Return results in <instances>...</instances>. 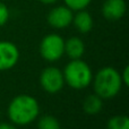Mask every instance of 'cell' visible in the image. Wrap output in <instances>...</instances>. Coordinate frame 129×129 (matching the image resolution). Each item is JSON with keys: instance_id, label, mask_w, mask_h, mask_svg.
Listing matches in <instances>:
<instances>
[{"instance_id": "obj_1", "label": "cell", "mask_w": 129, "mask_h": 129, "mask_svg": "<svg viewBox=\"0 0 129 129\" xmlns=\"http://www.w3.org/2000/svg\"><path fill=\"white\" fill-rule=\"evenodd\" d=\"M10 121L18 126H26L33 122L40 113V105L35 98L20 94L11 100L7 110Z\"/></svg>"}, {"instance_id": "obj_2", "label": "cell", "mask_w": 129, "mask_h": 129, "mask_svg": "<svg viewBox=\"0 0 129 129\" xmlns=\"http://www.w3.org/2000/svg\"><path fill=\"white\" fill-rule=\"evenodd\" d=\"M122 85L120 74L113 67H104L94 76V91L102 100L118 95Z\"/></svg>"}, {"instance_id": "obj_3", "label": "cell", "mask_w": 129, "mask_h": 129, "mask_svg": "<svg viewBox=\"0 0 129 129\" xmlns=\"http://www.w3.org/2000/svg\"><path fill=\"white\" fill-rule=\"evenodd\" d=\"M62 74L64 83L75 89L86 88L93 82V73L91 67L80 59H73L70 62L67 63Z\"/></svg>"}, {"instance_id": "obj_4", "label": "cell", "mask_w": 129, "mask_h": 129, "mask_svg": "<svg viewBox=\"0 0 129 129\" xmlns=\"http://www.w3.org/2000/svg\"><path fill=\"white\" fill-rule=\"evenodd\" d=\"M40 54L44 60L53 62L64 54V40L58 34H48L40 43Z\"/></svg>"}, {"instance_id": "obj_5", "label": "cell", "mask_w": 129, "mask_h": 129, "mask_svg": "<svg viewBox=\"0 0 129 129\" xmlns=\"http://www.w3.org/2000/svg\"><path fill=\"white\" fill-rule=\"evenodd\" d=\"M40 84L42 88L48 93H58L64 86L62 71L56 67H48L43 69L40 75Z\"/></svg>"}, {"instance_id": "obj_6", "label": "cell", "mask_w": 129, "mask_h": 129, "mask_svg": "<svg viewBox=\"0 0 129 129\" xmlns=\"http://www.w3.org/2000/svg\"><path fill=\"white\" fill-rule=\"evenodd\" d=\"M74 13L67 6L54 7L48 14V23L53 28H66L73 23Z\"/></svg>"}, {"instance_id": "obj_7", "label": "cell", "mask_w": 129, "mask_h": 129, "mask_svg": "<svg viewBox=\"0 0 129 129\" xmlns=\"http://www.w3.org/2000/svg\"><path fill=\"white\" fill-rule=\"evenodd\" d=\"M19 60V50L9 41H0V70H9Z\"/></svg>"}, {"instance_id": "obj_8", "label": "cell", "mask_w": 129, "mask_h": 129, "mask_svg": "<svg viewBox=\"0 0 129 129\" xmlns=\"http://www.w3.org/2000/svg\"><path fill=\"white\" fill-rule=\"evenodd\" d=\"M125 0H105L102 5V14L109 20H118L126 14Z\"/></svg>"}, {"instance_id": "obj_9", "label": "cell", "mask_w": 129, "mask_h": 129, "mask_svg": "<svg viewBox=\"0 0 129 129\" xmlns=\"http://www.w3.org/2000/svg\"><path fill=\"white\" fill-rule=\"evenodd\" d=\"M64 53L73 60L80 59L85 53L84 41L78 36H71L64 42Z\"/></svg>"}, {"instance_id": "obj_10", "label": "cell", "mask_w": 129, "mask_h": 129, "mask_svg": "<svg viewBox=\"0 0 129 129\" xmlns=\"http://www.w3.org/2000/svg\"><path fill=\"white\" fill-rule=\"evenodd\" d=\"M73 23L78 32L83 34H86L93 28V18L91 14L86 11L85 9L78 10L76 15H74Z\"/></svg>"}, {"instance_id": "obj_11", "label": "cell", "mask_w": 129, "mask_h": 129, "mask_svg": "<svg viewBox=\"0 0 129 129\" xmlns=\"http://www.w3.org/2000/svg\"><path fill=\"white\" fill-rule=\"evenodd\" d=\"M102 108H103L102 99L99 95H96V94L88 95L84 100V102H83V109H84V111L87 114H91V116L98 114L102 110Z\"/></svg>"}, {"instance_id": "obj_12", "label": "cell", "mask_w": 129, "mask_h": 129, "mask_svg": "<svg viewBox=\"0 0 129 129\" xmlns=\"http://www.w3.org/2000/svg\"><path fill=\"white\" fill-rule=\"evenodd\" d=\"M107 129H129V119L127 116H114L108 121Z\"/></svg>"}, {"instance_id": "obj_13", "label": "cell", "mask_w": 129, "mask_h": 129, "mask_svg": "<svg viewBox=\"0 0 129 129\" xmlns=\"http://www.w3.org/2000/svg\"><path fill=\"white\" fill-rule=\"evenodd\" d=\"M39 129H61L59 120L53 116H43L38 122Z\"/></svg>"}, {"instance_id": "obj_14", "label": "cell", "mask_w": 129, "mask_h": 129, "mask_svg": "<svg viewBox=\"0 0 129 129\" xmlns=\"http://www.w3.org/2000/svg\"><path fill=\"white\" fill-rule=\"evenodd\" d=\"M91 1L92 0H63L66 6L70 8L73 11L83 10L91 4Z\"/></svg>"}, {"instance_id": "obj_15", "label": "cell", "mask_w": 129, "mask_h": 129, "mask_svg": "<svg viewBox=\"0 0 129 129\" xmlns=\"http://www.w3.org/2000/svg\"><path fill=\"white\" fill-rule=\"evenodd\" d=\"M9 19V9L4 2L0 1V27L4 26Z\"/></svg>"}, {"instance_id": "obj_16", "label": "cell", "mask_w": 129, "mask_h": 129, "mask_svg": "<svg viewBox=\"0 0 129 129\" xmlns=\"http://www.w3.org/2000/svg\"><path fill=\"white\" fill-rule=\"evenodd\" d=\"M120 76H121V80H122V84L127 86V85L129 84V67H128V66L125 67L122 75L120 74Z\"/></svg>"}, {"instance_id": "obj_17", "label": "cell", "mask_w": 129, "mask_h": 129, "mask_svg": "<svg viewBox=\"0 0 129 129\" xmlns=\"http://www.w3.org/2000/svg\"><path fill=\"white\" fill-rule=\"evenodd\" d=\"M0 129H17L14 125L7 122H0Z\"/></svg>"}, {"instance_id": "obj_18", "label": "cell", "mask_w": 129, "mask_h": 129, "mask_svg": "<svg viewBox=\"0 0 129 129\" xmlns=\"http://www.w3.org/2000/svg\"><path fill=\"white\" fill-rule=\"evenodd\" d=\"M39 1L44 5H53V4H56L58 0H39Z\"/></svg>"}]
</instances>
